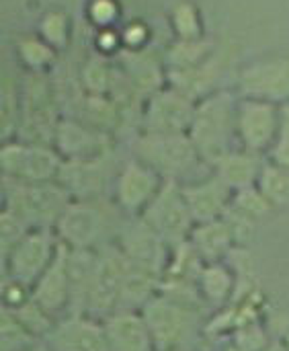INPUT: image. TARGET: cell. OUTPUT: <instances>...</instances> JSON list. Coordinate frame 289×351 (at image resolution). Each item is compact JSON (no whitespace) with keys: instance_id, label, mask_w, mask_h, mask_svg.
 I'll list each match as a JSON object with an SVG mask.
<instances>
[{"instance_id":"26","label":"cell","mask_w":289,"mask_h":351,"mask_svg":"<svg viewBox=\"0 0 289 351\" xmlns=\"http://www.w3.org/2000/svg\"><path fill=\"white\" fill-rule=\"evenodd\" d=\"M263 195L273 202H284L289 197V171L288 169H267L263 175Z\"/></svg>"},{"instance_id":"16","label":"cell","mask_w":289,"mask_h":351,"mask_svg":"<svg viewBox=\"0 0 289 351\" xmlns=\"http://www.w3.org/2000/svg\"><path fill=\"white\" fill-rule=\"evenodd\" d=\"M154 187H156V181L148 169L140 165H127L117 183L119 204L125 210H138L144 204L152 202V197L156 195Z\"/></svg>"},{"instance_id":"22","label":"cell","mask_w":289,"mask_h":351,"mask_svg":"<svg viewBox=\"0 0 289 351\" xmlns=\"http://www.w3.org/2000/svg\"><path fill=\"white\" fill-rule=\"evenodd\" d=\"M197 286H199L201 298H205L212 304H222L232 294V278L218 263H210V265L203 267Z\"/></svg>"},{"instance_id":"18","label":"cell","mask_w":289,"mask_h":351,"mask_svg":"<svg viewBox=\"0 0 289 351\" xmlns=\"http://www.w3.org/2000/svg\"><path fill=\"white\" fill-rule=\"evenodd\" d=\"M247 88L253 93H267L271 97L289 93V60H279L271 64L257 66L247 72Z\"/></svg>"},{"instance_id":"20","label":"cell","mask_w":289,"mask_h":351,"mask_svg":"<svg viewBox=\"0 0 289 351\" xmlns=\"http://www.w3.org/2000/svg\"><path fill=\"white\" fill-rule=\"evenodd\" d=\"M189 119L187 103L177 97H162L150 111V123L156 134H177Z\"/></svg>"},{"instance_id":"15","label":"cell","mask_w":289,"mask_h":351,"mask_svg":"<svg viewBox=\"0 0 289 351\" xmlns=\"http://www.w3.org/2000/svg\"><path fill=\"white\" fill-rule=\"evenodd\" d=\"M158 276L160 274H156V271L127 259V269H125V276H123L121 298H119V308L117 311L144 308L154 298V288H156Z\"/></svg>"},{"instance_id":"27","label":"cell","mask_w":289,"mask_h":351,"mask_svg":"<svg viewBox=\"0 0 289 351\" xmlns=\"http://www.w3.org/2000/svg\"><path fill=\"white\" fill-rule=\"evenodd\" d=\"M269 210L267 197L255 191H242L236 199V216L244 222H251L253 218L263 216Z\"/></svg>"},{"instance_id":"9","label":"cell","mask_w":289,"mask_h":351,"mask_svg":"<svg viewBox=\"0 0 289 351\" xmlns=\"http://www.w3.org/2000/svg\"><path fill=\"white\" fill-rule=\"evenodd\" d=\"M31 298L45 308L53 319L68 311L70 313V276H68V247L60 243V249L41 274V278L31 286Z\"/></svg>"},{"instance_id":"14","label":"cell","mask_w":289,"mask_h":351,"mask_svg":"<svg viewBox=\"0 0 289 351\" xmlns=\"http://www.w3.org/2000/svg\"><path fill=\"white\" fill-rule=\"evenodd\" d=\"M228 183L220 177L195 187H187L183 191L185 202L191 210L193 220H201V222H212L226 206L228 202Z\"/></svg>"},{"instance_id":"21","label":"cell","mask_w":289,"mask_h":351,"mask_svg":"<svg viewBox=\"0 0 289 351\" xmlns=\"http://www.w3.org/2000/svg\"><path fill=\"white\" fill-rule=\"evenodd\" d=\"M60 173H62L66 185L70 189L82 193V195L97 191L103 185V179H105L103 177L105 175L103 165L101 162H95V160H84V158L72 160Z\"/></svg>"},{"instance_id":"10","label":"cell","mask_w":289,"mask_h":351,"mask_svg":"<svg viewBox=\"0 0 289 351\" xmlns=\"http://www.w3.org/2000/svg\"><path fill=\"white\" fill-rule=\"evenodd\" d=\"M230 134V105L226 97L214 99L203 105L195 119V144L203 156L216 162L224 156L226 140Z\"/></svg>"},{"instance_id":"7","label":"cell","mask_w":289,"mask_h":351,"mask_svg":"<svg viewBox=\"0 0 289 351\" xmlns=\"http://www.w3.org/2000/svg\"><path fill=\"white\" fill-rule=\"evenodd\" d=\"M138 154L166 175H179L193 167L195 148L179 134H152L138 144Z\"/></svg>"},{"instance_id":"4","label":"cell","mask_w":289,"mask_h":351,"mask_svg":"<svg viewBox=\"0 0 289 351\" xmlns=\"http://www.w3.org/2000/svg\"><path fill=\"white\" fill-rule=\"evenodd\" d=\"M191 220L193 216L185 202V195L175 187V183L164 185L162 191L152 197L144 216V222L154 232H158L164 239V243L171 245L185 243Z\"/></svg>"},{"instance_id":"31","label":"cell","mask_w":289,"mask_h":351,"mask_svg":"<svg viewBox=\"0 0 289 351\" xmlns=\"http://www.w3.org/2000/svg\"><path fill=\"white\" fill-rule=\"evenodd\" d=\"M263 351H281V348H267V350Z\"/></svg>"},{"instance_id":"2","label":"cell","mask_w":289,"mask_h":351,"mask_svg":"<svg viewBox=\"0 0 289 351\" xmlns=\"http://www.w3.org/2000/svg\"><path fill=\"white\" fill-rule=\"evenodd\" d=\"M125 269H127L125 253L119 247L105 245L99 253L97 269L86 296L84 315L92 319H107L109 315L117 313Z\"/></svg>"},{"instance_id":"8","label":"cell","mask_w":289,"mask_h":351,"mask_svg":"<svg viewBox=\"0 0 289 351\" xmlns=\"http://www.w3.org/2000/svg\"><path fill=\"white\" fill-rule=\"evenodd\" d=\"M45 339L53 351H111L105 327L88 315H68Z\"/></svg>"},{"instance_id":"11","label":"cell","mask_w":289,"mask_h":351,"mask_svg":"<svg viewBox=\"0 0 289 351\" xmlns=\"http://www.w3.org/2000/svg\"><path fill=\"white\" fill-rule=\"evenodd\" d=\"M111 351H156L144 315L136 311H117L103 323Z\"/></svg>"},{"instance_id":"28","label":"cell","mask_w":289,"mask_h":351,"mask_svg":"<svg viewBox=\"0 0 289 351\" xmlns=\"http://www.w3.org/2000/svg\"><path fill=\"white\" fill-rule=\"evenodd\" d=\"M60 142L68 154H84L88 150V136L76 130L74 125H70V130H66V134L60 136Z\"/></svg>"},{"instance_id":"32","label":"cell","mask_w":289,"mask_h":351,"mask_svg":"<svg viewBox=\"0 0 289 351\" xmlns=\"http://www.w3.org/2000/svg\"><path fill=\"white\" fill-rule=\"evenodd\" d=\"M288 350H289V335H288Z\"/></svg>"},{"instance_id":"29","label":"cell","mask_w":289,"mask_h":351,"mask_svg":"<svg viewBox=\"0 0 289 351\" xmlns=\"http://www.w3.org/2000/svg\"><path fill=\"white\" fill-rule=\"evenodd\" d=\"M275 156H277L279 167L289 171V125H286V132H284V136H281V144L277 146Z\"/></svg>"},{"instance_id":"30","label":"cell","mask_w":289,"mask_h":351,"mask_svg":"<svg viewBox=\"0 0 289 351\" xmlns=\"http://www.w3.org/2000/svg\"><path fill=\"white\" fill-rule=\"evenodd\" d=\"M25 351H53L49 348V343L45 341V343H33L31 348H27Z\"/></svg>"},{"instance_id":"5","label":"cell","mask_w":289,"mask_h":351,"mask_svg":"<svg viewBox=\"0 0 289 351\" xmlns=\"http://www.w3.org/2000/svg\"><path fill=\"white\" fill-rule=\"evenodd\" d=\"M58 249L60 243H55L45 228L27 232L6 257L8 278L25 286H33L41 278V274L49 267Z\"/></svg>"},{"instance_id":"3","label":"cell","mask_w":289,"mask_h":351,"mask_svg":"<svg viewBox=\"0 0 289 351\" xmlns=\"http://www.w3.org/2000/svg\"><path fill=\"white\" fill-rule=\"evenodd\" d=\"M68 197L64 191L39 185V183H16L8 185L6 212L14 214L27 226H47L58 222L62 212L68 208Z\"/></svg>"},{"instance_id":"13","label":"cell","mask_w":289,"mask_h":351,"mask_svg":"<svg viewBox=\"0 0 289 351\" xmlns=\"http://www.w3.org/2000/svg\"><path fill=\"white\" fill-rule=\"evenodd\" d=\"M119 249L125 253L129 261L144 265L156 274H162L164 265L168 263L164 239L158 232H154L146 222L134 224L127 230H123Z\"/></svg>"},{"instance_id":"24","label":"cell","mask_w":289,"mask_h":351,"mask_svg":"<svg viewBox=\"0 0 289 351\" xmlns=\"http://www.w3.org/2000/svg\"><path fill=\"white\" fill-rule=\"evenodd\" d=\"M10 311V308H8ZM16 315V319L21 321V325L33 335V337H47L51 333V329L55 327V319L41 308L33 298H29L25 304H21L18 308L12 311Z\"/></svg>"},{"instance_id":"17","label":"cell","mask_w":289,"mask_h":351,"mask_svg":"<svg viewBox=\"0 0 289 351\" xmlns=\"http://www.w3.org/2000/svg\"><path fill=\"white\" fill-rule=\"evenodd\" d=\"M273 128H275V117L269 105L263 103L244 105L240 115V132L251 148H263L271 140Z\"/></svg>"},{"instance_id":"6","label":"cell","mask_w":289,"mask_h":351,"mask_svg":"<svg viewBox=\"0 0 289 351\" xmlns=\"http://www.w3.org/2000/svg\"><path fill=\"white\" fill-rule=\"evenodd\" d=\"M107 226L109 218L97 204L68 206L58 220L60 239L70 249H92L105 239Z\"/></svg>"},{"instance_id":"23","label":"cell","mask_w":289,"mask_h":351,"mask_svg":"<svg viewBox=\"0 0 289 351\" xmlns=\"http://www.w3.org/2000/svg\"><path fill=\"white\" fill-rule=\"evenodd\" d=\"M218 169H220V177L228 185H236V187L249 185L257 175L255 158L244 154H224L218 160Z\"/></svg>"},{"instance_id":"12","label":"cell","mask_w":289,"mask_h":351,"mask_svg":"<svg viewBox=\"0 0 289 351\" xmlns=\"http://www.w3.org/2000/svg\"><path fill=\"white\" fill-rule=\"evenodd\" d=\"M2 169L14 179L39 183L58 173V158L43 148L6 146L2 150Z\"/></svg>"},{"instance_id":"25","label":"cell","mask_w":289,"mask_h":351,"mask_svg":"<svg viewBox=\"0 0 289 351\" xmlns=\"http://www.w3.org/2000/svg\"><path fill=\"white\" fill-rule=\"evenodd\" d=\"M0 335H2V351H25L33 346V335L21 325L16 315L8 308L2 306V317H0Z\"/></svg>"},{"instance_id":"19","label":"cell","mask_w":289,"mask_h":351,"mask_svg":"<svg viewBox=\"0 0 289 351\" xmlns=\"http://www.w3.org/2000/svg\"><path fill=\"white\" fill-rule=\"evenodd\" d=\"M232 228L226 224V222H208L203 224L201 228H197L193 232V247L195 251L199 253V257L203 261H210V263H216L230 247L232 243Z\"/></svg>"},{"instance_id":"1","label":"cell","mask_w":289,"mask_h":351,"mask_svg":"<svg viewBox=\"0 0 289 351\" xmlns=\"http://www.w3.org/2000/svg\"><path fill=\"white\" fill-rule=\"evenodd\" d=\"M142 315L152 333L156 351H187L201 327L199 311L195 306L177 302L168 296H154Z\"/></svg>"}]
</instances>
